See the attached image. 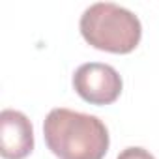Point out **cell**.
<instances>
[{
    "mask_svg": "<svg viewBox=\"0 0 159 159\" xmlns=\"http://www.w3.org/2000/svg\"><path fill=\"white\" fill-rule=\"evenodd\" d=\"M43 137L58 159H103L111 144L98 116L71 109H52L43 122Z\"/></svg>",
    "mask_w": 159,
    "mask_h": 159,
    "instance_id": "obj_1",
    "label": "cell"
},
{
    "mask_svg": "<svg viewBox=\"0 0 159 159\" xmlns=\"http://www.w3.org/2000/svg\"><path fill=\"white\" fill-rule=\"evenodd\" d=\"M81 34L88 45L112 54H127L142 38L139 17L112 2H98L81 15Z\"/></svg>",
    "mask_w": 159,
    "mask_h": 159,
    "instance_id": "obj_2",
    "label": "cell"
},
{
    "mask_svg": "<svg viewBox=\"0 0 159 159\" xmlns=\"http://www.w3.org/2000/svg\"><path fill=\"white\" fill-rule=\"evenodd\" d=\"M120 73L101 62H88L79 66L73 73V88L90 105H111L122 94Z\"/></svg>",
    "mask_w": 159,
    "mask_h": 159,
    "instance_id": "obj_3",
    "label": "cell"
},
{
    "mask_svg": "<svg viewBox=\"0 0 159 159\" xmlns=\"http://www.w3.org/2000/svg\"><path fill=\"white\" fill-rule=\"evenodd\" d=\"M34 150L32 122L19 111L0 112V155L4 159H25Z\"/></svg>",
    "mask_w": 159,
    "mask_h": 159,
    "instance_id": "obj_4",
    "label": "cell"
},
{
    "mask_svg": "<svg viewBox=\"0 0 159 159\" xmlns=\"http://www.w3.org/2000/svg\"><path fill=\"white\" fill-rule=\"evenodd\" d=\"M116 159H155L148 150L144 148H139V146H131V148H125Z\"/></svg>",
    "mask_w": 159,
    "mask_h": 159,
    "instance_id": "obj_5",
    "label": "cell"
}]
</instances>
